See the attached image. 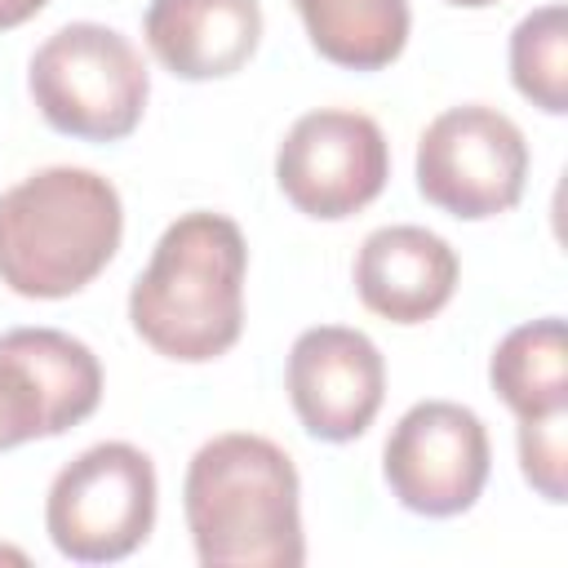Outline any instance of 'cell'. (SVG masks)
<instances>
[{
	"label": "cell",
	"instance_id": "obj_8",
	"mask_svg": "<svg viewBox=\"0 0 568 568\" xmlns=\"http://www.w3.org/2000/svg\"><path fill=\"white\" fill-rule=\"evenodd\" d=\"M493 448L475 408L453 399L413 404L386 435L382 475L390 497L426 519L466 515L488 484Z\"/></svg>",
	"mask_w": 568,
	"mask_h": 568
},
{
	"label": "cell",
	"instance_id": "obj_17",
	"mask_svg": "<svg viewBox=\"0 0 568 568\" xmlns=\"http://www.w3.org/2000/svg\"><path fill=\"white\" fill-rule=\"evenodd\" d=\"M49 0H0V31H13L22 22H31Z\"/></svg>",
	"mask_w": 568,
	"mask_h": 568
},
{
	"label": "cell",
	"instance_id": "obj_4",
	"mask_svg": "<svg viewBox=\"0 0 568 568\" xmlns=\"http://www.w3.org/2000/svg\"><path fill=\"white\" fill-rule=\"evenodd\" d=\"M27 89L49 129L75 142H120L142 124L151 75L129 36L106 22L58 27L27 67Z\"/></svg>",
	"mask_w": 568,
	"mask_h": 568
},
{
	"label": "cell",
	"instance_id": "obj_7",
	"mask_svg": "<svg viewBox=\"0 0 568 568\" xmlns=\"http://www.w3.org/2000/svg\"><path fill=\"white\" fill-rule=\"evenodd\" d=\"M390 178V146L373 115L320 106L293 120L275 151L284 200L320 222H342L368 209Z\"/></svg>",
	"mask_w": 568,
	"mask_h": 568
},
{
	"label": "cell",
	"instance_id": "obj_14",
	"mask_svg": "<svg viewBox=\"0 0 568 568\" xmlns=\"http://www.w3.org/2000/svg\"><path fill=\"white\" fill-rule=\"evenodd\" d=\"M488 382L497 399L524 422V417H546L568 408V333L559 315L528 320L510 328L493 359H488Z\"/></svg>",
	"mask_w": 568,
	"mask_h": 568
},
{
	"label": "cell",
	"instance_id": "obj_9",
	"mask_svg": "<svg viewBox=\"0 0 568 568\" xmlns=\"http://www.w3.org/2000/svg\"><path fill=\"white\" fill-rule=\"evenodd\" d=\"M102 404L98 355L62 328H9L0 337V453L53 439Z\"/></svg>",
	"mask_w": 568,
	"mask_h": 568
},
{
	"label": "cell",
	"instance_id": "obj_12",
	"mask_svg": "<svg viewBox=\"0 0 568 568\" xmlns=\"http://www.w3.org/2000/svg\"><path fill=\"white\" fill-rule=\"evenodd\" d=\"M146 49L178 80H226L262 44L257 0H151L142 18Z\"/></svg>",
	"mask_w": 568,
	"mask_h": 568
},
{
	"label": "cell",
	"instance_id": "obj_18",
	"mask_svg": "<svg viewBox=\"0 0 568 568\" xmlns=\"http://www.w3.org/2000/svg\"><path fill=\"white\" fill-rule=\"evenodd\" d=\"M448 4H457V9H488V4H497V0H448Z\"/></svg>",
	"mask_w": 568,
	"mask_h": 568
},
{
	"label": "cell",
	"instance_id": "obj_11",
	"mask_svg": "<svg viewBox=\"0 0 568 568\" xmlns=\"http://www.w3.org/2000/svg\"><path fill=\"white\" fill-rule=\"evenodd\" d=\"M462 262L453 244L426 226L395 222L364 235L355 253L359 302L390 324H426L457 293Z\"/></svg>",
	"mask_w": 568,
	"mask_h": 568
},
{
	"label": "cell",
	"instance_id": "obj_3",
	"mask_svg": "<svg viewBox=\"0 0 568 568\" xmlns=\"http://www.w3.org/2000/svg\"><path fill=\"white\" fill-rule=\"evenodd\" d=\"M124 235L120 191L75 164H49L0 195V284L58 302L93 284Z\"/></svg>",
	"mask_w": 568,
	"mask_h": 568
},
{
	"label": "cell",
	"instance_id": "obj_1",
	"mask_svg": "<svg viewBox=\"0 0 568 568\" xmlns=\"http://www.w3.org/2000/svg\"><path fill=\"white\" fill-rule=\"evenodd\" d=\"M182 510L204 568H297L306 559L297 466L266 435L226 430L200 444Z\"/></svg>",
	"mask_w": 568,
	"mask_h": 568
},
{
	"label": "cell",
	"instance_id": "obj_10",
	"mask_svg": "<svg viewBox=\"0 0 568 568\" xmlns=\"http://www.w3.org/2000/svg\"><path fill=\"white\" fill-rule=\"evenodd\" d=\"M284 386L311 439L351 444L373 426L386 399V359L368 333L315 324L288 346Z\"/></svg>",
	"mask_w": 568,
	"mask_h": 568
},
{
	"label": "cell",
	"instance_id": "obj_15",
	"mask_svg": "<svg viewBox=\"0 0 568 568\" xmlns=\"http://www.w3.org/2000/svg\"><path fill=\"white\" fill-rule=\"evenodd\" d=\"M510 84L546 115L568 111V9L541 4L510 31Z\"/></svg>",
	"mask_w": 568,
	"mask_h": 568
},
{
	"label": "cell",
	"instance_id": "obj_6",
	"mask_svg": "<svg viewBox=\"0 0 568 568\" xmlns=\"http://www.w3.org/2000/svg\"><path fill=\"white\" fill-rule=\"evenodd\" d=\"M524 129L488 102L448 106L417 138V191L448 217L484 222L510 213L524 195Z\"/></svg>",
	"mask_w": 568,
	"mask_h": 568
},
{
	"label": "cell",
	"instance_id": "obj_5",
	"mask_svg": "<svg viewBox=\"0 0 568 568\" xmlns=\"http://www.w3.org/2000/svg\"><path fill=\"white\" fill-rule=\"evenodd\" d=\"M155 466L138 444L106 439L71 457L44 497V532L71 564H120L155 528Z\"/></svg>",
	"mask_w": 568,
	"mask_h": 568
},
{
	"label": "cell",
	"instance_id": "obj_13",
	"mask_svg": "<svg viewBox=\"0 0 568 568\" xmlns=\"http://www.w3.org/2000/svg\"><path fill=\"white\" fill-rule=\"evenodd\" d=\"M320 58L346 71H382L408 44V0H293Z\"/></svg>",
	"mask_w": 568,
	"mask_h": 568
},
{
	"label": "cell",
	"instance_id": "obj_2",
	"mask_svg": "<svg viewBox=\"0 0 568 568\" xmlns=\"http://www.w3.org/2000/svg\"><path fill=\"white\" fill-rule=\"evenodd\" d=\"M248 244L235 217L195 209L164 226L129 288L133 333L164 359L209 364L244 333Z\"/></svg>",
	"mask_w": 568,
	"mask_h": 568
},
{
	"label": "cell",
	"instance_id": "obj_16",
	"mask_svg": "<svg viewBox=\"0 0 568 568\" xmlns=\"http://www.w3.org/2000/svg\"><path fill=\"white\" fill-rule=\"evenodd\" d=\"M519 470L537 497L559 506L568 497V408L519 422Z\"/></svg>",
	"mask_w": 568,
	"mask_h": 568
}]
</instances>
